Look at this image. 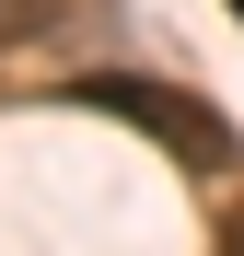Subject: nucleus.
Returning <instances> with one entry per match:
<instances>
[{"label": "nucleus", "instance_id": "nucleus-2", "mask_svg": "<svg viewBox=\"0 0 244 256\" xmlns=\"http://www.w3.org/2000/svg\"><path fill=\"white\" fill-rule=\"evenodd\" d=\"M35 24H47V0H0V47H23Z\"/></svg>", "mask_w": 244, "mask_h": 256}, {"label": "nucleus", "instance_id": "nucleus-3", "mask_svg": "<svg viewBox=\"0 0 244 256\" xmlns=\"http://www.w3.org/2000/svg\"><path fill=\"white\" fill-rule=\"evenodd\" d=\"M233 12H244V0H233Z\"/></svg>", "mask_w": 244, "mask_h": 256}, {"label": "nucleus", "instance_id": "nucleus-1", "mask_svg": "<svg viewBox=\"0 0 244 256\" xmlns=\"http://www.w3.org/2000/svg\"><path fill=\"white\" fill-rule=\"evenodd\" d=\"M81 105L151 128V140H175V163H198V175H221V163H233V128L198 105V94H175V82H81Z\"/></svg>", "mask_w": 244, "mask_h": 256}]
</instances>
